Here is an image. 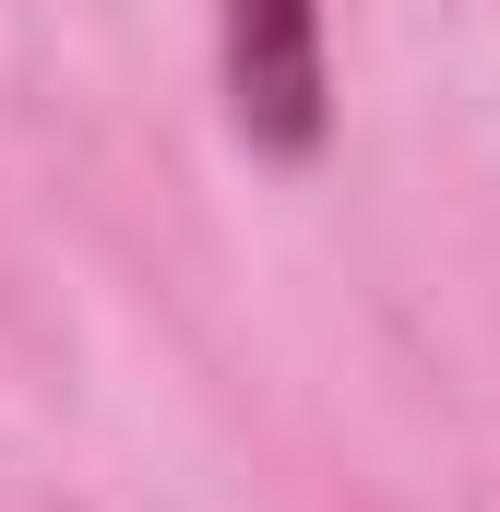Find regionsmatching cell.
Returning <instances> with one entry per match:
<instances>
[{"label": "cell", "instance_id": "cell-1", "mask_svg": "<svg viewBox=\"0 0 500 512\" xmlns=\"http://www.w3.org/2000/svg\"><path fill=\"white\" fill-rule=\"evenodd\" d=\"M215 72L227 120L262 167H310L334 131V72H322V0H215Z\"/></svg>", "mask_w": 500, "mask_h": 512}]
</instances>
